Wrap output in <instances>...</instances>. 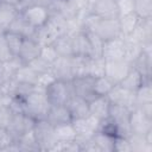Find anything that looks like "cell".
Here are the masks:
<instances>
[{
    "mask_svg": "<svg viewBox=\"0 0 152 152\" xmlns=\"http://www.w3.org/2000/svg\"><path fill=\"white\" fill-rule=\"evenodd\" d=\"M51 104L45 95V91L37 89L25 99V114L37 120L46 118Z\"/></svg>",
    "mask_w": 152,
    "mask_h": 152,
    "instance_id": "cell-1",
    "label": "cell"
},
{
    "mask_svg": "<svg viewBox=\"0 0 152 152\" xmlns=\"http://www.w3.org/2000/svg\"><path fill=\"white\" fill-rule=\"evenodd\" d=\"M45 95L51 106L65 104L68 100L74 95L71 82L63 80H55L50 86L45 88Z\"/></svg>",
    "mask_w": 152,
    "mask_h": 152,
    "instance_id": "cell-2",
    "label": "cell"
},
{
    "mask_svg": "<svg viewBox=\"0 0 152 152\" xmlns=\"http://www.w3.org/2000/svg\"><path fill=\"white\" fill-rule=\"evenodd\" d=\"M33 133L39 146V151H51L53 145L57 142L53 126L46 120H37L33 127Z\"/></svg>",
    "mask_w": 152,
    "mask_h": 152,
    "instance_id": "cell-3",
    "label": "cell"
},
{
    "mask_svg": "<svg viewBox=\"0 0 152 152\" xmlns=\"http://www.w3.org/2000/svg\"><path fill=\"white\" fill-rule=\"evenodd\" d=\"M129 114H131V109L125 106H120L115 103H110L109 106L108 118L115 124L119 137H128L131 134Z\"/></svg>",
    "mask_w": 152,
    "mask_h": 152,
    "instance_id": "cell-4",
    "label": "cell"
},
{
    "mask_svg": "<svg viewBox=\"0 0 152 152\" xmlns=\"http://www.w3.org/2000/svg\"><path fill=\"white\" fill-rule=\"evenodd\" d=\"M20 13L24 17V19L26 20V23H28L31 26H33L36 28L44 26L50 18L49 8L46 6L38 5V4H33V5H30L25 8H23L20 11Z\"/></svg>",
    "mask_w": 152,
    "mask_h": 152,
    "instance_id": "cell-5",
    "label": "cell"
},
{
    "mask_svg": "<svg viewBox=\"0 0 152 152\" xmlns=\"http://www.w3.org/2000/svg\"><path fill=\"white\" fill-rule=\"evenodd\" d=\"M132 64L125 58L115 61H106L104 63V76L109 78L114 84L120 83L124 77L132 69Z\"/></svg>",
    "mask_w": 152,
    "mask_h": 152,
    "instance_id": "cell-6",
    "label": "cell"
},
{
    "mask_svg": "<svg viewBox=\"0 0 152 152\" xmlns=\"http://www.w3.org/2000/svg\"><path fill=\"white\" fill-rule=\"evenodd\" d=\"M34 124H36V120L28 116L27 114H13L12 120L8 127L6 128V131L12 137V139L17 141L21 134H24L27 131L33 129Z\"/></svg>",
    "mask_w": 152,
    "mask_h": 152,
    "instance_id": "cell-7",
    "label": "cell"
},
{
    "mask_svg": "<svg viewBox=\"0 0 152 152\" xmlns=\"http://www.w3.org/2000/svg\"><path fill=\"white\" fill-rule=\"evenodd\" d=\"M129 129L133 134L145 135L147 132L152 131V118L144 114L137 107L132 108L129 114Z\"/></svg>",
    "mask_w": 152,
    "mask_h": 152,
    "instance_id": "cell-8",
    "label": "cell"
},
{
    "mask_svg": "<svg viewBox=\"0 0 152 152\" xmlns=\"http://www.w3.org/2000/svg\"><path fill=\"white\" fill-rule=\"evenodd\" d=\"M88 12L102 19H116L120 17L116 0H97L89 5Z\"/></svg>",
    "mask_w": 152,
    "mask_h": 152,
    "instance_id": "cell-9",
    "label": "cell"
},
{
    "mask_svg": "<svg viewBox=\"0 0 152 152\" xmlns=\"http://www.w3.org/2000/svg\"><path fill=\"white\" fill-rule=\"evenodd\" d=\"M71 87L74 95H77L88 102L95 97L94 94V77L91 76H76L71 81Z\"/></svg>",
    "mask_w": 152,
    "mask_h": 152,
    "instance_id": "cell-10",
    "label": "cell"
},
{
    "mask_svg": "<svg viewBox=\"0 0 152 152\" xmlns=\"http://www.w3.org/2000/svg\"><path fill=\"white\" fill-rule=\"evenodd\" d=\"M94 33H96L103 40H109V39H114L116 37H120L121 32H120L118 18L116 19H102V18H100L95 28H94Z\"/></svg>",
    "mask_w": 152,
    "mask_h": 152,
    "instance_id": "cell-11",
    "label": "cell"
},
{
    "mask_svg": "<svg viewBox=\"0 0 152 152\" xmlns=\"http://www.w3.org/2000/svg\"><path fill=\"white\" fill-rule=\"evenodd\" d=\"M102 58L104 61L122 59L125 57V40L124 37H116L114 39L104 40L102 48Z\"/></svg>",
    "mask_w": 152,
    "mask_h": 152,
    "instance_id": "cell-12",
    "label": "cell"
},
{
    "mask_svg": "<svg viewBox=\"0 0 152 152\" xmlns=\"http://www.w3.org/2000/svg\"><path fill=\"white\" fill-rule=\"evenodd\" d=\"M107 99L109 100L110 103H115V104H120V106H125L129 109L134 108L135 104V99H134V93L129 91L127 89H125L122 86L114 84L112 90L108 93Z\"/></svg>",
    "mask_w": 152,
    "mask_h": 152,
    "instance_id": "cell-13",
    "label": "cell"
},
{
    "mask_svg": "<svg viewBox=\"0 0 152 152\" xmlns=\"http://www.w3.org/2000/svg\"><path fill=\"white\" fill-rule=\"evenodd\" d=\"M51 72L57 80L71 81L74 78V68H72V56L71 57H58L51 64Z\"/></svg>",
    "mask_w": 152,
    "mask_h": 152,
    "instance_id": "cell-14",
    "label": "cell"
},
{
    "mask_svg": "<svg viewBox=\"0 0 152 152\" xmlns=\"http://www.w3.org/2000/svg\"><path fill=\"white\" fill-rule=\"evenodd\" d=\"M72 56L76 57H91V46L86 31H80L71 36Z\"/></svg>",
    "mask_w": 152,
    "mask_h": 152,
    "instance_id": "cell-15",
    "label": "cell"
},
{
    "mask_svg": "<svg viewBox=\"0 0 152 152\" xmlns=\"http://www.w3.org/2000/svg\"><path fill=\"white\" fill-rule=\"evenodd\" d=\"M129 37L140 43L142 46L152 44V18L140 19L135 30L129 34Z\"/></svg>",
    "mask_w": 152,
    "mask_h": 152,
    "instance_id": "cell-16",
    "label": "cell"
},
{
    "mask_svg": "<svg viewBox=\"0 0 152 152\" xmlns=\"http://www.w3.org/2000/svg\"><path fill=\"white\" fill-rule=\"evenodd\" d=\"M40 49L42 45L36 42L32 38H24L23 44L20 46V50L18 52V57L25 63L28 64L31 61H33L34 58H37L40 55Z\"/></svg>",
    "mask_w": 152,
    "mask_h": 152,
    "instance_id": "cell-17",
    "label": "cell"
},
{
    "mask_svg": "<svg viewBox=\"0 0 152 152\" xmlns=\"http://www.w3.org/2000/svg\"><path fill=\"white\" fill-rule=\"evenodd\" d=\"M72 120L81 119L89 115V102L77 95H72L65 103Z\"/></svg>",
    "mask_w": 152,
    "mask_h": 152,
    "instance_id": "cell-18",
    "label": "cell"
},
{
    "mask_svg": "<svg viewBox=\"0 0 152 152\" xmlns=\"http://www.w3.org/2000/svg\"><path fill=\"white\" fill-rule=\"evenodd\" d=\"M19 12L20 11L15 5L6 0H1L0 1V28L2 31L8 30L10 25L19 14Z\"/></svg>",
    "mask_w": 152,
    "mask_h": 152,
    "instance_id": "cell-19",
    "label": "cell"
},
{
    "mask_svg": "<svg viewBox=\"0 0 152 152\" xmlns=\"http://www.w3.org/2000/svg\"><path fill=\"white\" fill-rule=\"evenodd\" d=\"M45 119L52 126H57V125H61V124H66V122L72 121V118H71V115H70L65 104L51 106Z\"/></svg>",
    "mask_w": 152,
    "mask_h": 152,
    "instance_id": "cell-20",
    "label": "cell"
},
{
    "mask_svg": "<svg viewBox=\"0 0 152 152\" xmlns=\"http://www.w3.org/2000/svg\"><path fill=\"white\" fill-rule=\"evenodd\" d=\"M110 102L107 96H95L93 100L89 101V114L94 115L95 118L103 120L108 118Z\"/></svg>",
    "mask_w": 152,
    "mask_h": 152,
    "instance_id": "cell-21",
    "label": "cell"
},
{
    "mask_svg": "<svg viewBox=\"0 0 152 152\" xmlns=\"http://www.w3.org/2000/svg\"><path fill=\"white\" fill-rule=\"evenodd\" d=\"M8 30L20 33L24 38H32V39H33V37L36 34V31H37L36 27H33L28 23H26V20L24 19V17L21 15L20 12L15 17V19L12 21V24L8 27Z\"/></svg>",
    "mask_w": 152,
    "mask_h": 152,
    "instance_id": "cell-22",
    "label": "cell"
},
{
    "mask_svg": "<svg viewBox=\"0 0 152 152\" xmlns=\"http://www.w3.org/2000/svg\"><path fill=\"white\" fill-rule=\"evenodd\" d=\"M141 18L135 12H131L127 14H122L118 18L119 20V26H120V32L121 36H129L137 27L138 23L140 21Z\"/></svg>",
    "mask_w": 152,
    "mask_h": 152,
    "instance_id": "cell-23",
    "label": "cell"
},
{
    "mask_svg": "<svg viewBox=\"0 0 152 152\" xmlns=\"http://www.w3.org/2000/svg\"><path fill=\"white\" fill-rule=\"evenodd\" d=\"M104 63L102 57H87L84 65V75L91 77H99L104 75Z\"/></svg>",
    "mask_w": 152,
    "mask_h": 152,
    "instance_id": "cell-24",
    "label": "cell"
},
{
    "mask_svg": "<svg viewBox=\"0 0 152 152\" xmlns=\"http://www.w3.org/2000/svg\"><path fill=\"white\" fill-rule=\"evenodd\" d=\"M144 82H148V81H146V80L142 77V75H141L134 66H132V69L128 71V74L124 77V80H122L119 84L122 86L125 89H127V90L134 93Z\"/></svg>",
    "mask_w": 152,
    "mask_h": 152,
    "instance_id": "cell-25",
    "label": "cell"
},
{
    "mask_svg": "<svg viewBox=\"0 0 152 152\" xmlns=\"http://www.w3.org/2000/svg\"><path fill=\"white\" fill-rule=\"evenodd\" d=\"M114 139L115 137L101 131H96L91 137V140L97 147L99 152H114Z\"/></svg>",
    "mask_w": 152,
    "mask_h": 152,
    "instance_id": "cell-26",
    "label": "cell"
},
{
    "mask_svg": "<svg viewBox=\"0 0 152 152\" xmlns=\"http://www.w3.org/2000/svg\"><path fill=\"white\" fill-rule=\"evenodd\" d=\"M122 37L125 40V57L124 58L133 65V63L137 61V58L142 52V45L138 43L137 40H134L133 38H131L129 36H122Z\"/></svg>",
    "mask_w": 152,
    "mask_h": 152,
    "instance_id": "cell-27",
    "label": "cell"
},
{
    "mask_svg": "<svg viewBox=\"0 0 152 152\" xmlns=\"http://www.w3.org/2000/svg\"><path fill=\"white\" fill-rule=\"evenodd\" d=\"M53 132L57 141H71L76 139V131L71 122L53 126Z\"/></svg>",
    "mask_w": 152,
    "mask_h": 152,
    "instance_id": "cell-28",
    "label": "cell"
},
{
    "mask_svg": "<svg viewBox=\"0 0 152 152\" xmlns=\"http://www.w3.org/2000/svg\"><path fill=\"white\" fill-rule=\"evenodd\" d=\"M56 49L58 56L61 57H71L72 56V46H71V36L62 34L55 39L52 43Z\"/></svg>",
    "mask_w": 152,
    "mask_h": 152,
    "instance_id": "cell-29",
    "label": "cell"
},
{
    "mask_svg": "<svg viewBox=\"0 0 152 152\" xmlns=\"http://www.w3.org/2000/svg\"><path fill=\"white\" fill-rule=\"evenodd\" d=\"M15 142L19 147V151H39V146L36 140L33 129L21 134Z\"/></svg>",
    "mask_w": 152,
    "mask_h": 152,
    "instance_id": "cell-30",
    "label": "cell"
},
{
    "mask_svg": "<svg viewBox=\"0 0 152 152\" xmlns=\"http://www.w3.org/2000/svg\"><path fill=\"white\" fill-rule=\"evenodd\" d=\"M4 38H5V42H6L10 51H11V53L13 56H17L19 50H20V46L23 44L24 37L18 32L6 30V31H4Z\"/></svg>",
    "mask_w": 152,
    "mask_h": 152,
    "instance_id": "cell-31",
    "label": "cell"
},
{
    "mask_svg": "<svg viewBox=\"0 0 152 152\" xmlns=\"http://www.w3.org/2000/svg\"><path fill=\"white\" fill-rule=\"evenodd\" d=\"M127 138L132 152H152V145L146 141L145 135L131 133Z\"/></svg>",
    "mask_w": 152,
    "mask_h": 152,
    "instance_id": "cell-32",
    "label": "cell"
},
{
    "mask_svg": "<svg viewBox=\"0 0 152 152\" xmlns=\"http://www.w3.org/2000/svg\"><path fill=\"white\" fill-rule=\"evenodd\" d=\"M134 99H135V106L152 102V81L144 82L135 91H134Z\"/></svg>",
    "mask_w": 152,
    "mask_h": 152,
    "instance_id": "cell-33",
    "label": "cell"
},
{
    "mask_svg": "<svg viewBox=\"0 0 152 152\" xmlns=\"http://www.w3.org/2000/svg\"><path fill=\"white\" fill-rule=\"evenodd\" d=\"M13 78L17 82H24V83H33L36 84L38 75L32 70V68L27 64H24L20 66L13 75Z\"/></svg>",
    "mask_w": 152,
    "mask_h": 152,
    "instance_id": "cell-34",
    "label": "cell"
},
{
    "mask_svg": "<svg viewBox=\"0 0 152 152\" xmlns=\"http://www.w3.org/2000/svg\"><path fill=\"white\" fill-rule=\"evenodd\" d=\"M114 83L104 75L94 78V94L95 96H107L112 90Z\"/></svg>",
    "mask_w": 152,
    "mask_h": 152,
    "instance_id": "cell-35",
    "label": "cell"
},
{
    "mask_svg": "<svg viewBox=\"0 0 152 152\" xmlns=\"http://www.w3.org/2000/svg\"><path fill=\"white\" fill-rule=\"evenodd\" d=\"M134 12L139 18H152V0H134Z\"/></svg>",
    "mask_w": 152,
    "mask_h": 152,
    "instance_id": "cell-36",
    "label": "cell"
},
{
    "mask_svg": "<svg viewBox=\"0 0 152 152\" xmlns=\"http://www.w3.org/2000/svg\"><path fill=\"white\" fill-rule=\"evenodd\" d=\"M89 42H90V46H91V57H102V48H103V43L104 40L101 39L96 33L94 32H87Z\"/></svg>",
    "mask_w": 152,
    "mask_h": 152,
    "instance_id": "cell-37",
    "label": "cell"
},
{
    "mask_svg": "<svg viewBox=\"0 0 152 152\" xmlns=\"http://www.w3.org/2000/svg\"><path fill=\"white\" fill-rule=\"evenodd\" d=\"M34 90H36V84H33V83L17 82V81H15V87H14V90H13V95L25 100V99H26L30 94H32Z\"/></svg>",
    "mask_w": 152,
    "mask_h": 152,
    "instance_id": "cell-38",
    "label": "cell"
},
{
    "mask_svg": "<svg viewBox=\"0 0 152 152\" xmlns=\"http://www.w3.org/2000/svg\"><path fill=\"white\" fill-rule=\"evenodd\" d=\"M44 61H46L49 64H52L59 56L56 51V49L53 48L52 44H48V45H42L40 49V55H39Z\"/></svg>",
    "mask_w": 152,
    "mask_h": 152,
    "instance_id": "cell-39",
    "label": "cell"
},
{
    "mask_svg": "<svg viewBox=\"0 0 152 152\" xmlns=\"http://www.w3.org/2000/svg\"><path fill=\"white\" fill-rule=\"evenodd\" d=\"M27 65H30L32 68V70L37 74V75H40V74H44L46 71H50L51 69V64H49L46 61H44L40 56H38L37 58H34L33 61H31Z\"/></svg>",
    "mask_w": 152,
    "mask_h": 152,
    "instance_id": "cell-40",
    "label": "cell"
},
{
    "mask_svg": "<svg viewBox=\"0 0 152 152\" xmlns=\"http://www.w3.org/2000/svg\"><path fill=\"white\" fill-rule=\"evenodd\" d=\"M55 80H57V78L53 76V74L51 72V70L50 71H46L44 74L38 75V78H37V82H36V87H37V89L45 91V88L48 86H50Z\"/></svg>",
    "mask_w": 152,
    "mask_h": 152,
    "instance_id": "cell-41",
    "label": "cell"
},
{
    "mask_svg": "<svg viewBox=\"0 0 152 152\" xmlns=\"http://www.w3.org/2000/svg\"><path fill=\"white\" fill-rule=\"evenodd\" d=\"M12 116H13V113L8 108V106L1 104L0 106V127L6 129L12 120Z\"/></svg>",
    "mask_w": 152,
    "mask_h": 152,
    "instance_id": "cell-42",
    "label": "cell"
},
{
    "mask_svg": "<svg viewBox=\"0 0 152 152\" xmlns=\"http://www.w3.org/2000/svg\"><path fill=\"white\" fill-rule=\"evenodd\" d=\"M114 152H131V147H129L127 137H115Z\"/></svg>",
    "mask_w": 152,
    "mask_h": 152,
    "instance_id": "cell-43",
    "label": "cell"
},
{
    "mask_svg": "<svg viewBox=\"0 0 152 152\" xmlns=\"http://www.w3.org/2000/svg\"><path fill=\"white\" fill-rule=\"evenodd\" d=\"M12 53L5 42V38H4V33L0 36V62L1 63H5L7 61H10L12 58Z\"/></svg>",
    "mask_w": 152,
    "mask_h": 152,
    "instance_id": "cell-44",
    "label": "cell"
},
{
    "mask_svg": "<svg viewBox=\"0 0 152 152\" xmlns=\"http://www.w3.org/2000/svg\"><path fill=\"white\" fill-rule=\"evenodd\" d=\"M120 15L134 12V0H116Z\"/></svg>",
    "mask_w": 152,
    "mask_h": 152,
    "instance_id": "cell-45",
    "label": "cell"
},
{
    "mask_svg": "<svg viewBox=\"0 0 152 152\" xmlns=\"http://www.w3.org/2000/svg\"><path fill=\"white\" fill-rule=\"evenodd\" d=\"M68 2L78 13H82V12L88 11V7H89V1L88 0H68Z\"/></svg>",
    "mask_w": 152,
    "mask_h": 152,
    "instance_id": "cell-46",
    "label": "cell"
},
{
    "mask_svg": "<svg viewBox=\"0 0 152 152\" xmlns=\"http://www.w3.org/2000/svg\"><path fill=\"white\" fill-rule=\"evenodd\" d=\"M6 1H8V2H11V4H13V5H15V6L18 7V5L20 4L21 0H6Z\"/></svg>",
    "mask_w": 152,
    "mask_h": 152,
    "instance_id": "cell-47",
    "label": "cell"
},
{
    "mask_svg": "<svg viewBox=\"0 0 152 152\" xmlns=\"http://www.w3.org/2000/svg\"><path fill=\"white\" fill-rule=\"evenodd\" d=\"M89 1V5H91V4H94L95 1H97V0H88Z\"/></svg>",
    "mask_w": 152,
    "mask_h": 152,
    "instance_id": "cell-48",
    "label": "cell"
},
{
    "mask_svg": "<svg viewBox=\"0 0 152 152\" xmlns=\"http://www.w3.org/2000/svg\"><path fill=\"white\" fill-rule=\"evenodd\" d=\"M2 33H4V31H2V30H1V28H0V36H1V34H2Z\"/></svg>",
    "mask_w": 152,
    "mask_h": 152,
    "instance_id": "cell-49",
    "label": "cell"
},
{
    "mask_svg": "<svg viewBox=\"0 0 152 152\" xmlns=\"http://www.w3.org/2000/svg\"><path fill=\"white\" fill-rule=\"evenodd\" d=\"M0 1H1V0H0Z\"/></svg>",
    "mask_w": 152,
    "mask_h": 152,
    "instance_id": "cell-50",
    "label": "cell"
}]
</instances>
